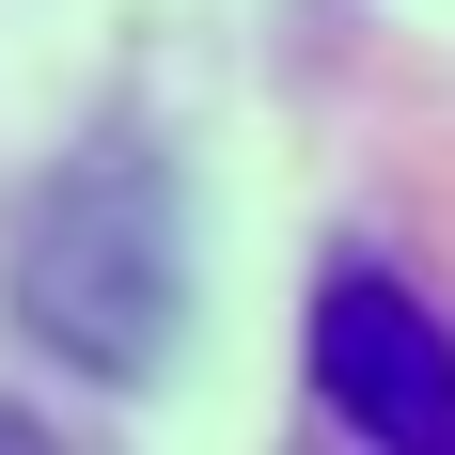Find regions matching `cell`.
<instances>
[{
    "instance_id": "1",
    "label": "cell",
    "mask_w": 455,
    "mask_h": 455,
    "mask_svg": "<svg viewBox=\"0 0 455 455\" xmlns=\"http://www.w3.org/2000/svg\"><path fill=\"white\" fill-rule=\"evenodd\" d=\"M0 299H16V330L47 362L110 377V393L173 362V330H188V204H173L157 126H94V141H63L32 173V204L0 235Z\"/></svg>"
},
{
    "instance_id": "2",
    "label": "cell",
    "mask_w": 455,
    "mask_h": 455,
    "mask_svg": "<svg viewBox=\"0 0 455 455\" xmlns=\"http://www.w3.org/2000/svg\"><path fill=\"white\" fill-rule=\"evenodd\" d=\"M299 362H315V424L346 455H455V315L424 299V283L330 267Z\"/></svg>"
},
{
    "instance_id": "3",
    "label": "cell",
    "mask_w": 455,
    "mask_h": 455,
    "mask_svg": "<svg viewBox=\"0 0 455 455\" xmlns=\"http://www.w3.org/2000/svg\"><path fill=\"white\" fill-rule=\"evenodd\" d=\"M0 455H94V440H63L47 409H16V393H0Z\"/></svg>"
}]
</instances>
